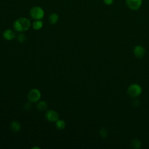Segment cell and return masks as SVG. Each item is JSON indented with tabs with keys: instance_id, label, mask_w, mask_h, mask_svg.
I'll list each match as a JSON object with an SVG mask.
<instances>
[{
	"instance_id": "7c38bea8",
	"label": "cell",
	"mask_w": 149,
	"mask_h": 149,
	"mask_svg": "<svg viewBox=\"0 0 149 149\" xmlns=\"http://www.w3.org/2000/svg\"><path fill=\"white\" fill-rule=\"evenodd\" d=\"M37 108L38 111H43L47 108V104L44 101H39L37 104Z\"/></svg>"
},
{
	"instance_id": "4fadbf2b",
	"label": "cell",
	"mask_w": 149,
	"mask_h": 149,
	"mask_svg": "<svg viewBox=\"0 0 149 149\" xmlns=\"http://www.w3.org/2000/svg\"><path fill=\"white\" fill-rule=\"evenodd\" d=\"M131 146L132 148H134V149H138L139 148H140L141 145V141L138 139H133L132 142H131Z\"/></svg>"
},
{
	"instance_id": "ba28073f",
	"label": "cell",
	"mask_w": 149,
	"mask_h": 149,
	"mask_svg": "<svg viewBox=\"0 0 149 149\" xmlns=\"http://www.w3.org/2000/svg\"><path fill=\"white\" fill-rule=\"evenodd\" d=\"M15 36V33L12 29H6L3 33V37L4 38V39L8 41L14 39Z\"/></svg>"
},
{
	"instance_id": "8fae6325",
	"label": "cell",
	"mask_w": 149,
	"mask_h": 149,
	"mask_svg": "<svg viewBox=\"0 0 149 149\" xmlns=\"http://www.w3.org/2000/svg\"><path fill=\"white\" fill-rule=\"evenodd\" d=\"M33 29L36 30H40L43 26V22L41 20H35L32 24Z\"/></svg>"
},
{
	"instance_id": "e0dca14e",
	"label": "cell",
	"mask_w": 149,
	"mask_h": 149,
	"mask_svg": "<svg viewBox=\"0 0 149 149\" xmlns=\"http://www.w3.org/2000/svg\"><path fill=\"white\" fill-rule=\"evenodd\" d=\"M103 2L106 5H111L113 3L114 0H103Z\"/></svg>"
},
{
	"instance_id": "8992f818",
	"label": "cell",
	"mask_w": 149,
	"mask_h": 149,
	"mask_svg": "<svg viewBox=\"0 0 149 149\" xmlns=\"http://www.w3.org/2000/svg\"><path fill=\"white\" fill-rule=\"evenodd\" d=\"M45 118L49 122H55L58 119H59V114L56 111L50 109L46 112Z\"/></svg>"
},
{
	"instance_id": "52a82bcc",
	"label": "cell",
	"mask_w": 149,
	"mask_h": 149,
	"mask_svg": "<svg viewBox=\"0 0 149 149\" xmlns=\"http://www.w3.org/2000/svg\"><path fill=\"white\" fill-rule=\"evenodd\" d=\"M133 52L134 55L139 58H141L145 55V49L141 45H138L134 47Z\"/></svg>"
},
{
	"instance_id": "30bf717a",
	"label": "cell",
	"mask_w": 149,
	"mask_h": 149,
	"mask_svg": "<svg viewBox=\"0 0 149 149\" xmlns=\"http://www.w3.org/2000/svg\"><path fill=\"white\" fill-rule=\"evenodd\" d=\"M10 129L14 132H18L21 129V125L19 122L14 120L10 123Z\"/></svg>"
},
{
	"instance_id": "d6986e66",
	"label": "cell",
	"mask_w": 149,
	"mask_h": 149,
	"mask_svg": "<svg viewBox=\"0 0 149 149\" xmlns=\"http://www.w3.org/2000/svg\"><path fill=\"white\" fill-rule=\"evenodd\" d=\"M133 104H134V105H135V106H137L139 104V103H137V102H139V101L137 100V99H134L133 101Z\"/></svg>"
},
{
	"instance_id": "9c48e42d",
	"label": "cell",
	"mask_w": 149,
	"mask_h": 149,
	"mask_svg": "<svg viewBox=\"0 0 149 149\" xmlns=\"http://www.w3.org/2000/svg\"><path fill=\"white\" fill-rule=\"evenodd\" d=\"M48 20L51 24H55L59 20V15L56 13H52L49 15Z\"/></svg>"
},
{
	"instance_id": "9a60e30c",
	"label": "cell",
	"mask_w": 149,
	"mask_h": 149,
	"mask_svg": "<svg viewBox=\"0 0 149 149\" xmlns=\"http://www.w3.org/2000/svg\"><path fill=\"white\" fill-rule=\"evenodd\" d=\"M99 133L102 137L105 138V137H107L108 136V130L107 129L104 127H102L100 129Z\"/></svg>"
},
{
	"instance_id": "6da1fadb",
	"label": "cell",
	"mask_w": 149,
	"mask_h": 149,
	"mask_svg": "<svg viewBox=\"0 0 149 149\" xmlns=\"http://www.w3.org/2000/svg\"><path fill=\"white\" fill-rule=\"evenodd\" d=\"M31 26L30 20L24 17H21L15 20L13 22L14 29L19 32H23L29 29Z\"/></svg>"
},
{
	"instance_id": "3957f363",
	"label": "cell",
	"mask_w": 149,
	"mask_h": 149,
	"mask_svg": "<svg viewBox=\"0 0 149 149\" xmlns=\"http://www.w3.org/2000/svg\"><path fill=\"white\" fill-rule=\"evenodd\" d=\"M127 94L132 98H136L142 93V88L138 84H132L129 86L127 90Z\"/></svg>"
},
{
	"instance_id": "277c9868",
	"label": "cell",
	"mask_w": 149,
	"mask_h": 149,
	"mask_svg": "<svg viewBox=\"0 0 149 149\" xmlns=\"http://www.w3.org/2000/svg\"><path fill=\"white\" fill-rule=\"evenodd\" d=\"M41 96V92L39 90L33 88L29 92L27 98L30 102H36L40 100Z\"/></svg>"
},
{
	"instance_id": "5bb4252c",
	"label": "cell",
	"mask_w": 149,
	"mask_h": 149,
	"mask_svg": "<svg viewBox=\"0 0 149 149\" xmlns=\"http://www.w3.org/2000/svg\"><path fill=\"white\" fill-rule=\"evenodd\" d=\"M55 122H56L55 123V126H56V127L58 129L62 130L65 128V122H64V120H63L62 119H58Z\"/></svg>"
},
{
	"instance_id": "ac0fdd59",
	"label": "cell",
	"mask_w": 149,
	"mask_h": 149,
	"mask_svg": "<svg viewBox=\"0 0 149 149\" xmlns=\"http://www.w3.org/2000/svg\"><path fill=\"white\" fill-rule=\"evenodd\" d=\"M31 107V105L30 104V102L29 101V102H27L25 104L24 106V109L25 110H29Z\"/></svg>"
},
{
	"instance_id": "7a4b0ae2",
	"label": "cell",
	"mask_w": 149,
	"mask_h": 149,
	"mask_svg": "<svg viewBox=\"0 0 149 149\" xmlns=\"http://www.w3.org/2000/svg\"><path fill=\"white\" fill-rule=\"evenodd\" d=\"M44 15V10L39 6H33L30 10V15L34 20H42Z\"/></svg>"
},
{
	"instance_id": "2e32d148",
	"label": "cell",
	"mask_w": 149,
	"mask_h": 149,
	"mask_svg": "<svg viewBox=\"0 0 149 149\" xmlns=\"http://www.w3.org/2000/svg\"><path fill=\"white\" fill-rule=\"evenodd\" d=\"M17 40L20 42H24L26 40V36L23 33H20L17 36Z\"/></svg>"
},
{
	"instance_id": "5b68a950",
	"label": "cell",
	"mask_w": 149,
	"mask_h": 149,
	"mask_svg": "<svg viewBox=\"0 0 149 149\" xmlns=\"http://www.w3.org/2000/svg\"><path fill=\"white\" fill-rule=\"evenodd\" d=\"M126 5L132 10H139L143 3V0H125Z\"/></svg>"
}]
</instances>
